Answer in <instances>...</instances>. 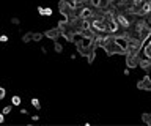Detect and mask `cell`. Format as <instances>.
<instances>
[{
	"instance_id": "25",
	"label": "cell",
	"mask_w": 151,
	"mask_h": 126,
	"mask_svg": "<svg viewBox=\"0 0 151 126\" xmlns=\"http://www.w3.org/2000/svg\"><path fill=\"white\" fill-rule=\"evenodd\" d=\"M124 76H129V68H124Z\"/></svg>"
},
{
	"instance_id": "19",
	"label": "cell",
	"mask_w": 151,
	"mask_h": 126,
	"mask_svg": "<svg viewBox=\"0 0 151 126\" xmlns=\"http://www.w3.org/2000/svg\"><path fill=\"white\" fill-rule=\"evenodd\" d=\"M90 2V5H93L94 8H99V2H101V0H88Z\"/></svg>"
},
{
	"instance_id": "15",
	"label": "cell",
	"mask_w": 151,
	"mask_h": 126,
	"mask_svg": "<svg viewBox=\"0 0 151 126\" xmlns=\"http://www.w3.org/2000/svg\"><path fill=\"white\" fill-rule=\"evenodd\" d=\"M11 102H13V106H19V104H21V98H19V96H13Z\"/></svg>"
},
{
	"instance_id": "14",
	"label": "cell",
	"mask_w": 151,
	"mask_h": 126,
	"mask_svg": "<svg viewBox=\"0 0 151 126\" xmlns=\"http://www.w3.org/2000/svg\"><path fill=\"white\" fill-rule=\"evenodd\" d=\"M30 40H32V32H28V33H25V35L22 36V41H24V43H28Z\"/></svg>"
},
{
	"instance_id": "10",
	"label": "cell",
	"mask_w": 151,
	"mask_h": 126,
	"mask_svg": "<svg viewBox=\"0 0 151 126\" xmlns=\"http://www.w3.org/2000/svg\"><path fill=\"white\" fill-rule=\"evenodd\" d=\"M88 0H71V3H73L74 6H82V5H85V3H87ZM90 3V2H88Z\"/></svg>"
},
{
	"instance_id": "16",
	"label": "cell",
	"mask_w": 151,
	"mask_h": 126,
	"mask_svg": "<svg viewBox=\"0 0 151 126\" xmlns=\"http://www.w3.org/2000/svg\"><path fill=\"white\" fill-rule=\"evenodd\" d=\"M32 106L35 107V109H40V107H41V104H40V101H38L36 98H33V99H32Z\"/></svg>"
},
{
	"instance_id": "12",
	"label": "cell",
	"mask_w": 151,
	"mask_h": 126,
	"mask_svg": "<svg viewBox=\"0 0 151 126\" xmlns=\"http://www.w3.org/2000/svg\"><path fill=\"white\" fill-rule=\"evenodd\" d=\"M42 36H44V33H40V32H38V33H32V40L33 41H41Z\"/></svg>"
},
{
	"instance_id": "4",
	"label": "cell",
	"mask_w": 151,
	"mask_h": 126,
	"mask_svg": "<svg viewBox=\"0 0 151 126\" xmlns=\"http://www.w3.org/2000/svg\"><path fill=\"white\" fill-rule=\"evenodd\" d=\"M139 16H148L151 14V0H145L143 3L139 6V11H137Z\"/></svg>"
},
{
	"instance_id": "21",
	"label": "cell",
	"mask_w": 151,
	"mask_h": 126,
	"mask_svg": "<svg viewBox=\"0 0 151 126\" xmlns=\"http://www.w3.org/2000/svg\"><path fill=\"white\" fill-rule=\"evenodd\" d=\"M11 24H14V25H19V24H21V21H19L17 17H11Z\"/></svg>"
},
{
	"instance_id": "3",
	"label": "cell",
	"mask_w": 151,
	"mask_h": 126,
	"mask_svg": "<svg viewBox=\"0 0 151 126\" xmlns=\"http://www.w3.org/2000/svg\"><path fill=\"white\" fill-rule=\"evenodd\" d=\"M126 66L127 68H137L139 66V54H135V52H126Z\"/></svg>"
},
{
	"instance_id": "17",
	"label": "cell",
	"mask_w": 151,
	"mask_h": 126,
	"mask_svg": "<svg viewBox=\"0 0 151 126\" xmlns=\"http://www.w3.org/2000/svg\"><path fill=\"white\" fill-rule=\"evenodd\" d=\"M11 110H13V104H11V106H6V107H5V109L2 110V114H3V115H8Z\"/></svg>"
},
{
	"instance_id": "5",
	"label": "cell",
	"mask_w": 151,
	"mask_h": 126,
	"mask_svg": "<svg viewBox=\"0 0 151 126\" xmlns=\"http://www.w3.org/2000/svg\"><path fill=\"white\" fill-rule=\"evenodd\" d=\"M60 35H61V32H60L58 27H55V29H50V30H46V32H44V36H47V38L52 40V41H57V40L60 38Z\"/></svg>"
},
{
	"instance_id": "24",
	"label": "cell",
	"mask_w": 151,
	"mask_h": 126,
	"mask_svg": "<svg viewBox=\"0 0 151 126\" xmlns=\"http://www.w3.org/2000/svg\"><path fill=\"white\" fill-rule=\"evenodd\" d=\"M41 52L42 54H47V48H46V46H42V48H41Z\"/></svg>"
},
{
	"instance_id": "20",
	"label": "cell",
	"mask_w": 151,
	"mask_h": 126,
	"mask_svg": "<svg viewBox=\"0 0 151 126\" xmlns=\"http://www.w3.org/2000/svg\"><path fill=\"white\" fill-rule=\"evenodd\" d=\"M143 2H145V0H132V5H135V6H140Z\"/></svg>"
},
{
	"instance_id": "7",
	"label": "cell",
	"mask_w": 151,
	"mask_h": 126,
	"mask_svg": "<svg viewBox=\"0 0 151 126\" xmlns=\"http://www.w3.org/2000/svg\"><path fill=\"white\" fill-rule=\"evenodd\" d=\"M118 27H120V25H118V22L115 19H112V21L107 22V32H109V33H116Z\"/></svg>"
},
{
	"instance_id": "2",
	"label": "cell",
	"mask_w": 151,
	"mask_h": 126,
	"mask_svg": "<svg viewBox=\"0 0 151 126\" xmlns=\"http://www.w3.org/2000/svg\"><path fill=\"white\" fill-rule=\"evenodd\" d=\"M90 27L96 32V33H102V32H107V24L102 19H98V17H93L90 21Z\"/></svg>"
},
{
	"instance_id": "1",
	"label": "cell",
	"mask_w": 151,
	"mask_h": 126,
	"mask_svg": "<svg viewBox=\"0 0 151 126\" xmlns=\"http://www.w3.org/2000/svg\"><path fill=\"white\" fill-rule=\"evenodd\" d=\"M102 48L107 50V54H109V55H113V54H126V50L123 49L120 44H116V43H115V40H113V38H112L110 41H107V43L104 44Z\"/></svg>"
},
{
	"instance_id": "26",
	"label": "cell",
	"mask_w": 151,
	"mask_h": 126,
	"mask_svg": "<svg viewBox=\"0 0 151 126\" xmlns=\"http://www.w3.org/2000/svg\"><path fill=\"white\" fill-rule=\"evenodd\" d=\"M3 120H5V115L0 114V123H3Z\"/></svg>"
},
{
	"instance_id": "18",
	"label": "cell",
	"mask_w": 151,
	"mask_h": 126,
	"mask_svg": "<svg viewBox=\"0 0 151 126\" xmlns=\"http://www.w3.org/2000/svg\"><path fill=\"white\" fill-rule=\"evenodd\" d=\"M52 14V8H42V16H50Z\"/></svg>"
},
{
	"instance_id": "11",
	"label": "cell",
	"mask_w": 151,
	"mask_h": 126,
	"mask_svg": "<svg viewBox=\"0 0 151 126\" xmlns=\"http://www.w3.org/2000/svg\"><path fill=\"white\" fill-rule=\"evenodd\" d=\"M54 50H55L57 54H61V52H63V46H61V44L58 43V41H55V44H54Z\"/></svg>"
},
{
	"instance_id": "22",
	"label": "cell",
	"mask_w": 151,
	"mask_h": 126,
	"mask_svg": "<svg viewBox=\"0 0 151 126\" xmlns=\"http://www.w3.org/2000/svg\"><path fill=\"white\" fill-rule=\"evenodd\" d=\"M8 41V36L6 35H0V43H6Z\"/></svg>"
},
{
	"instance_id": "8",
	"label": "cell",
	"mask_w": 151,
	"mask_h": 126,
	"mask_svg": "<svg viewBox=\"0 0 151 126\" xmlns=\"http://www.w3.org/2000/svg\"><path fill=\"white\" fill-rule=\"evenodd\" d=\"M113 40H115V43L120 44L124 50L127 49V38H126V36H116V38H113Z\"/></svg>"
},
{
	"instance_id": "9",
	"label": "cell",
	"mask_w": 151,
	"mask_h": 126,
	"mask_svg": "<svg viewBox=\"0 0 151 126\" xmlns=\"http://www.w3.org/2000/svg\"><path fill=\"white\" fill-rule=\"evenodd\" d=\"M150 65H151V62H150L148 58H140V60H139V66L143 68V69H148Z\"/></svg>"
},
{
	"instance_id": "6",
	"label": "cell",
	"mask_w": 151,
	"mask_h": 126,
	"mask_svg": "<svg viewBox=\"0 0 151 126\" xmlns=\"http://www.w3.org/2000/svg\"><path fill=\"white\" fill-rule=\"evenodd\" d=\"M115 21L118 22V25L124 27V29H129V27H131V21L127 19V17H126L124 14H116V17H115Z\"/></svg>"
},
{
	"instance_id": "23",
	"label": "cell",
	"mask_w": 151,
	"mask_h": 126,
	"mask_svg": "<svg viewBox=\"0 0 151 126\" xmlns=\"http://www.w3.org/2000/svg\"><path fill=\"white\" fill-rule=\"evenodd\" d=\"M5 95H6V91H5V88H2V87H0V99H3V98H5Z\"/></svg>"
},
{
	"instance_id": "13",
	"label": "cell",
	"mask_w": 151,
	"mask_h": 126,
	"mask_svg": "<svg viewBox=\"0 0 151 126\" xmlns=\"http://www.w3.org/2000/svg\"><path fill=\"white\" fill-rule=\"evenodd\" d=\"M142 120H143L146 125L151 126V114H143V115H142Z\"/></svg>"
}]
</instances>
